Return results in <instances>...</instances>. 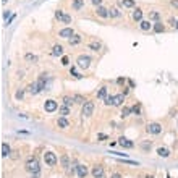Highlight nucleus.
I'll return each mask as SVG.
<instances>
[{
	"instance_id": "nucleus-1",
	"label": "nucleus",
	"mask_w": 178,
	"mask_h": 178,
	"mask_svg": "<svg viewBox=\"0 0 178 178\" xmlns=\"http://www.w3.org/2000/svg\"><path fill=\"white\" fill-rule=\"evenodd\" d=\"M26 170L29 172V173H34V172H41V167H39V160L37 157H29L26 160Z\"/></svg>"
},
{
	"instance_id": "nucleus-2",
	"label": "nucleus",
	"mask_w": 178,
	"mask_h": 178,
	"mask_svg": "<svg viewBox=\"0 0 178 178\" xmlns=\"http://www.w3.org/2000/svg\"><path fill=\"white\" fill-rule=\"evenodd\" d=\"M44 162H45V165H49V167H54V165H57V156L54 152H50V151H47L44 154Z\"/></svg>"
},
{
	"instance_id": "nucleus-3",
	"label": "nucleus",
	"mask_w": 178,
	"mask_h": 178,
	"mask_svg": "<svg viewBox=\"0 0 178 178\" xmlns=\"http://www.w3.org/2000/svg\"><path fill=\"white\" fill-rule=\"evenodd\" d=\"M146 131H147L149 134H159V133H162V125L152 122V123H149L146 126Z\"/></svg>"
},
{
	"instance_id": "nucleus-4",
	"label": "nucleus",
	"mask_w": 178,
	"mask_h": 178,
	"mask_svg": "<svg viewBox=\"0 0 178 178\" xmlns=\"http://www.w3.org/2000/svg\"><path fill=\"white\" fill-rule=\"evenodd\" d=\"M76 63H78L79 68L86 70V68H89V65H91V57L89 55H79L78 60H76Z\"/></svg>"
},
{
	"instance_id": "nucleus-5",
	"label": "nucleus",
	"mask_w": 178,
	"mask_h": 178,
	"mask_svg": "<svg viewBox=\"0 0 178 178\" xmlns=\"http://www.w3.org/2000/svg\"><path fill=\"white\" fill-rule=\"evenodd\" d=\"M93 112H94V102L88 100V102L83 105L81 113H83V117H91V115H93Z\"/></svg>"
},
{
	"instance_id": "nucleus-6",
	"label": "nucleus",
	"mask_w": 178,
	"mask_h": 178,
	"mask_svg": "<svg viewBox=\"0 0 178 178\" xmlns=\"http://www.w3.org/2000/svg\"><path fill=\"white\" fill-rule=\"evenodd\" d=\"M55 18L59 20V21H62V23H65V25H70V23H71V16L66 15V13H63L62 10H57L55 11Z\"/></svg>"
},
{
	"instance_id": "nucleus-7",
	"label": "nucleus",
	"mask_w": 178,
	"mask_h": 178,
	"mask_svg": "<svg viewBox=\"0 0 178 178\" xmlns=\"http://www.w3.org/2000/svg\"><path fill=\"white\" fill-rule=\"evenodd\" d=\"M57 108H59V104H57L55 100H52V99L45 100V104H44V110H45V112L52 113V112H55V110H57Z\"/></svg>"
},
{
	"instance_id": "nucleus-8",
	"label": "nucleus",
	"mask_w": 178,
	"mask_h": 178,
	"mask_svg": "<svg viewBox=\"0 0 178 178\" xmlns=\"http://www.w3.org/2000/svg\"><path fill=\"white\" fill-rule=\"evenodd\" d=\"M73 36H74L73 28H63V29H60V32H59V37H63V39H71Z\"/></svg>"
},
{
	"instance_id": "nucleus-9",
	"label": "nucleus",
	"mask_w": 178,
	"mask_h": 178,
	"mask_svg": "<svg viewBox=\"0 0 178 178\" xmlns=\"http://www.w3.org/2000/svg\"><path fill=\"white\" fill-rule=\"evenodd\" d=\"M45 83H47V73H41L39 74V79H37V86L41 91H47L45 89V86H47Z\"/></svg>"
},
{
	"instance_id": "nucleus-10",
	"label": "nucleus",
	"mask_w": 178,
	"mask_h": 178,
	"mask_svg": "<svg viewBox=\"0 0 178 178\" xmlns=\"http://www.w3.org/2000/svg\"><path fill=\"white\" fill-rule=\"evenodd\" d=\"M26 91L29 94H32V96H36V94H39L41 93V89H39V86H37V83H29L26 86Z\"/></svg>"
},
{
	"instance_id": "nucleus-11",
	"label": "nucleus",
	"mask_w": 178,
	"mask_h": 178,
	"mask_svg": "<svg viewBox=\"0 0 178 178\" xmlns=\"http://www.w3.org/2000/svg\"><path fill=\"white\" fill-rule=\"evenodd\" d=\"M118 144L122 146V147H126V149H131V147H134V142H133V141H130L128 138H123V136L118 139Z\"/></svg>"
},
{
	"instance_id": "nucleus-12",
	"label": "nucleus",
	"mask_w": 178,
	"mask_h": 178,
	"mask_svg": "<svg viewBox=\"0 0 178 178\" xmlns=\"http://www.w3.org/2000/svg\"><path fill=\"white\" fill-rule=\"evenodd\" d=\"M76 173H78L79 178H86V176H88V167L83 165V164H79L76 167Z\"/></svg>"
},
{
	"instance_id": "nucleus-13",
	"label": "nucleus",
	"mask_w": 178,
	"mask_h": 178,
	"mask_svg": "<svg viewBox=\"0 0 178 178\" xmlns=\"http://www.w3.org/2000/svg\"><path fill=\"white\" fill-rule=\"evenodd\" d=\"M152 23H151V20H142L141 23H139V29L141 31H151L152 29Z\"/></svg>"
},
{
	"instance_id": "nucleus-14",
	"label": "nucleus",
	"mask_w": 178,
	"mask_h": 178,
	"mask_svg": "<svg viewBox=\"0 0 178 178\" xmlns=\"http://www.w3.org/2000/svg\"><path fill=\"white\" fill-rule=\"evenodd\" d=\"M91 173H93L94 178H99L104 175V167L102 165H96V167H93V170H91Z\"/></svg>"
},
{
	"instance_id": "nucleus-15",
	"label": "nucleus",
	"mask_w": 178,
	"mask_h": 178,
	"mask_svg": "<svg viewBox=\"0 0 178 178\" xmlns=\"http://www.w3.org/2000/svg\"><path fill=\"white\" fill-rule=\"evenodd\" d=\"M113 97H115V100H113V105H115V107H123L125 94H117V96H113Z\"/></svg>"
},
{
	"instance_id": "nucleus-16",
	"label": "nucleus",
	"mask_w": 178,
	"mask_h": 178,
	"mask_svg": "<svg viewBox=\"0 0 178 178\" xmlns=\"http://www.w3.org/2000/svg\"><path fill=\"white\" fill-rule=\"evenodd\" d=\"M60 164H62V167H63V169H70V167H71V164H70V157H68L66 154H63V156L60 157Z\"/></svg>"
},
{
	"instance_id": "nucleus-17",
	"label": "nucleus",
	"mask_w": 178,
	"mask_h": 178,
	"mask_svg": "<svg viewBox=\"0 0 178 178\" xmlns=\"http://www.w3.org/2000/svg\"><path fill=\"white\" fill-rule=\"evenodd\" d=\"M52 55L54 57H62L63 55V47L60 44H55L54 47H52Z\"/></svg>"
},
{
	"instance_id": "nucleus-18",
	"label": "nucleus",
	"mask_w": 178,
	"mask_h": 178,
	"mask_svg": "<svg viewBox=\"0 0 178 178\" xmlns=\"http://www.w3.org/2000/svg\"><path fill=\"white\" fill-rule=\"evenodd\" d=\"M57 125H59V128L65 130V128H68V126H70V122H68L65 117H60L59 120H57Z\"/></svg>"
},
{
	"instance_id": "nucleus-19",
	"label": "nucleus",
	"mask_w": 178,
	"mask_h": 178,
	"mask_svg": "<svg viewBox=\"0 0 178 178\" xmlns=\"http://www.w3.org/2000/svg\"><path fill=\"white\" fill-rule=\"evenodd\" d=\"M70 112H71L70 107H66V105H60V107H59V115H60V117H65V118H66L68 115H70Z\"/></svg>"
},
{
	"instance_id": "nucleus-20",
	"label": "nucleus",
	"mask_w": 178,
	"mask_h": 178,
	"mask_svg": "<svg viewBox=\"0 0 178 178\" xmlns=\"http://www.w3.org/2000/svg\"><path fill=\"white\" fill-rule=\"evenodd\" d=\"M96 13H97V16H100V18H108V10L104 8V7H97Z\"/></svg>"
},
{
	"instance_id": "nucleus-21",
	"label": "nucleus",
	"mask_w": 178,
	"mask_h": 178,
	"mask_svg": "<svg viewBox=\"0 0 178 178\" xmlns=\"http://www.w3.org/2000/svg\"><path fill=\"white\" fill-rule=\"evenodd\" d=\"M108 16H110V18H120V16H122V11L115 7H112V8H108Z\"/></svg>"
},
{
	"instance_id": "nucleus-22",
	"label": "nucleus",
	"mask_w": 178,
	"mask_h": 178,
	"mask_svg": "<svg viewBox=\"0 0 178 178\" xmlns=\"http://www.w3.org/2000/svg\"><path fill=\"white\" fill-rule=\"evenodd\" d=\"M152 29H154V32H157V34H160V32H164V31H165V26L162 25V21H157V23H154V26H152Z\"/></svg>"
},
{
	"instance_id": "nucleus-23",
	"label": "nucleus",
	"mask_w": 178,
	"mask_h": 178,
	"mask_svg": "<svg viewBox=\"0 0 178 178\" xmlns=\"http://www.w3.org/2000/svg\"><path fill=\"white\" fill-rule=\"evenodd\" d=\"M157 154H159V157H164V159H167L170 156V151L167 147H159L157 149Z\"/></svg>"
},
{
	"instance_id": "nucleus-24",
	"label": "nucleus",
	"mask_w": 178,
	"mask_h": 178,
	"mask_svg": "<svg viewBox=\"0 0 178 178\" xmlns=\"http://www.w3.org/2000/svg\"><path fill=\"white\" fill-rule=\"evenodd\" d=\"M133 20H134V21H139V23L142 21V10H141V8H136V10L133 11Z\"/></svg>"
},
{
	"instance_id": "nucleus-25",
	"label": "nucleus",
	"mask_w": 178,
	"mask_h": 178,
	"mask_svg": "<svg viewBox=\"0 0 178 178\" xmlns=\"http://www.w3.org/2000/svg\"><path fill=\"white\" fill-rule=\"evenodd\" d=\"M71 7H73V10H81L83 7H84V0H73V3H71Z\"/></svg>"
},
{
	"instance_id": "nucleus-26",
	"label": "nucleus",
	"mask_w": 178,
	"mask_h": 178,
	"mask_svg": "<svg viewBox=\"0 0 178 178\" xmlns=\"http://www.w3.org/2000/svg\"><path fill=\"white\" fill-rule=\"evenodd\" d=\"M73 104H74V97L73 96H65V97H63V105L71 107Z\"/></svg>"
},
{
	"instance_id": "nucleus-27",
	"label": "nucleus",
	"mask_w": 178,
	"mask_h": 178,
	"mask_svg": "<svg viewBox=\"0 0 178 178\" xmlns=\"http://www.w3.org/2000/svg\"><path fill=\"white\" fill-rule=\"evenodd\" d=\"M122 7H125V8H133L134 7V0H120L118 2Z\"/></svg>"
},
{
	"instance_id": "nucleus-28",
	"label": "nucleus",
	"mask_w": 178,
	"mask_h": 178,
	"mask_svg": "<svg viewBox=\"0 0 178 178\" xmlns=\"http://www.w3.org/2000/svg\"><path fill=\"white\" fill-rule=\"evenodd\" d=\"M79 42H81V36H79V34H74L71 39H68V44L70 45H78Z\"/></svg>"
},
{
	"instance_id": "nucleus-29",
	"label": "nucleus",
	"mask_w": 178,
	"mask_h": 178,
	"mask_svg": "<svg viewBox=\"0 0 178 178\" xmlns=\"http://www.w3.org/2000/svg\"><path fill=\"white\" fill-rule=\"evenodd\" d=\"M10 146L7 144V142H2V157H8L10 156Z\"/></svg>"
},
{
	"instance_id": "nucleus-30",
	"label": "nucleus",
	"mask_w": 178,
	"mask_h": 178,
	"mask_svg": "<svg viewBox=\"0 0 178 178\" xmlns=\"http://www.w3.org/2000/svg\"><path fill=\"white\" fill-rule=\"evenodd\" d=\"M73 97H74V104H81V105H84L86 102H88V100L84 99V96H81V94H74Z\"/></svg>"
},
{
	"instance_id": "nucleus-31",
	"label": "nucleus",
	"mask_w": 178,
	"mask_h": 178,
	"mask_svg": "<svg viewBox=\"0 0 178 178\" xmlns=\"http://www.w3.org/2000/svg\"><path fill=\"white\" fill-rule=\"evenodd\" d=\"M131 107H128V105H123L122 107V118H126V117H130L131 115Z\"/></svg>"
},
{
	"instance_id": "nucleus-32",
	"label": "nucleus",
	"mask_w": 178,
	"mask_h": 178,
	"mask_svg": "<svg viewBox=\"0 0 178 178\" xmlns=\"http://www.w3.org/2000/svg\"><path fill=\"white\" fill-rule=\"evenodd\" d=\"M25 59H26V62H29V63H37V55H34V54H26L25 55Z\"/></svg>"
},
{
	"instance_id": "nucleus-33",
	"label": "nucleus",
	"mask_w": 178,
	"mask_h": 178,
	"mask_svg": "<svg viewBox=\"0 0 178 178\" xmlns=\"http://www.w3.org/2000/svg\"><path fill=\"white\" fill-rule=\"evenodd\" d=\"M107 96H108V94H107V88H105V86L97 91V97H99V99H105Z\"/></svg>"
},
{
	"instance_id": "nucleus-34",
	"label": "nucleus",
	"mask_w": 178,
	"mask_h": 178,
	"mask_svg": "<svg viewBox=\"0 0 178 178\" xmlns=\"http://www.w3.org/2000/svg\"><path fill=\"white\" fill-rule=\"evenodd\" d=\"M100 47H102V45H100V42H89V49L91 50H94V52H97V50H100Z\"/></svg>"
},
{
	"instance_id": "nucleus-35",
	"label": "nucleus",
	"mask_w": 178,
	"mask_h": 178,
	"mask_svg": "<svg viewBox=\"0 0 178 178\" xmlns=\"http://www.w3.org/2000/svg\"><path fill=\"white\" fill-rule=\"evenodd\" d=\"M149 20H154L157 23L160 20V13H159V11H151V13H149Z\"/></svg>"
},
{
	"instance_id": "nucleus-36",
	"label": "nucleus",
	"mask_w": 178,
	"mask_h": 178,
	"mask_svg": "<svg viewBox=\"0 0 178 178\" xmlns=\"http://www.w3.org/2000/svg\"><path fill=\"white\" fill-rule=\"evenodd\" d=\"M131 112H133L134 115H141V105L139 104H134L133 107H131Z\"/></svg>"
},
{
	"instance_id": "nucleus-37",
	"label": "nucleus",
	"mask_w": 178,
	"mask_h": 178,
	"mask_svg": "<svg viewBox=\"0 0 178 178\" xmlns=\"http://www.w3.org/2000/svg\"><path fill=\"white\" fill-rule=\"evenodd\" d=\"M113 100H115V97H113V96H107L104 99V104L105 105H113Z\"/></svg>"
},
{
	"instance_id": "nucleus-38",
	"label": "nucleus",
	"mask_w": 178,
	"mask_h": 178,
	"mask_svg": "<svg viewBox=\"0 0 178 178\" xmlns=\"http://www.w3.org/2000/svg\"><path fill=\"white\" fill-rule=\"evenodd\" d=\"M25 91H26V89H20V91H16L15 97H16V99H18V100H21L23 97H25Z\"/></svg>"
},
{
	"instance_id": "nucleus-39",
	"label": "nucleus",
	"mask_w": 178,
	"mask_h": 178,
	"mask_svg": "<svg viewBox=\"0 0 178 178\" xmlns=\"http://www.w3.org/2000/svg\"><path fill=\"white\" fill-rule=\"evenodd\" d=\"M70 73L73 74V76H74V78H81V74H79V73H78L76 70H74V68H70Z\"/></svg>"
},
{
	"instance_id": "nucleus-40",
	"label": "nucleus",
	"mask_w": 178,
	"mask_h": 178,
	"mask_svg": "<svg viewBox=\"0 0 178 178\" xmlns=\"http://www.w3.org/2000/svg\"><path fill=\"white\" fill-rule=\"evenodd\" d=\"M68 63H70V60H68V57H62V65H63V66H66Z\"/></svg>"
},
{
	"instance_id": "nucleus-41",
	"label": "nucleus",
	"mask_w": 178,
	"mask_h": 178,
	"mask_svg": "<svg viewBox=\"0 0 178 178\" xmlns=\"http://www.w3.org/2000/svg\"><path fill=\"white\" fill-rule=\"evenodd\" d=\"M142 149H144V151H149V149H151V142H142Z\"/></svg>"
},
{
	"instance_id": "nucleus-42",
	"label": "nucleus",
	"mask_w": 178,
	"mask_h": 178,
	"mask_svg": "<svg viewBox=\"0 0 178 178\" xmlns=\"http://www.w3.org/2000/svg\"><path fill=\"white\" fill-rule=\"evenodd\" d=\"M41 176V172H34V173H31V178H39Z\"/></svg>"
},
{
	"instance_id": "nucleus-43",
	"label": "nucleus",
	"mask_w": 178,
	"mask_h": 178,
	"mask_svg": "<svg viewBox=\"0 0 178 178\" xmlns=\"http://www.w3.org/2000/svg\"><path fill=\"white\" fill-rule=\"evenodd\" d=\"M91 2H93L96 7H100V3H102V0H91Z\"/></svg>"
},
{
	"instance_id": "nucleus-44",
	"label": "nucleus",
	"mask_w": 178,
	"mask_h": 178,
	"mask_svg": "<svg viewBox=\"0 0 178 178\" xmlns=\"http://www.w3.org/2000/svg\"><path fill=\"white\" fill-rule=\"evenodd\" d=\"M172 7H175V8H178V0H172Z\"/></svg>"
},
{
	"instance_id": "nucleus-45",
	"label": "nucleus",
	"mask_w": 178,
	"mask_h": 178,
	"mask_svg": "<svg viewBox=\"0 0 178 178\" xmlns=\"http://www.w3.org/2000/svg\"><path fill=\"white\" fill-rule=\"evenodd\" d=\"M117 83H118V84H123V83H125V78H118Z\"/></svg>"
},
{
	"instance_id": "nucleus-46",
	"label": "nucleus",
	"mask_w": 178,
	"mask_h": 178,
	"mask_svg": "<svg viewBox=\"0 0 178 178\" xmlns=\"http://www.w3.org/2000/svg\"><path fill=\"white\" fill-rule=\"evenodd\" d=\"M8 16H10V11L7 10V11H5V13H3V18H5V20H7V18H8Z\"/></svg>"
},
{
	"instance_id": "nucleus-47",
	"label": "nucleus",
	"mask_w": 178,
	"mask_h": 178,
	"mask_svg": "<svg viewBox=\"0 0 178 178\" xmlns=\"http://www.w3.org/2000/svg\"><path fill=\"white\" fill-rule=\"evenodd\" d=\"M110 178H122V175H120V173H113Z\"/></svg>"
},
{
	"instance_id": "nucleus-48",
	"label": "nucleus",
	"mask_w": 178,
	"mask_h": 178,
	"mask_svg": "<svg viewBox=\"0 0 178 178\" xmlns=\"http://www.w3.org/2000/svg\"><path fill=\"white\" fill-rule=\"evenodd\" d=\"M7 2H8V0H2V3H3V5H5V3H7Z\"/></svg>"
},
{
	"instance_id": "nucleus-49",
	"label": "nucleus",
	"mask_w": 178,
	"mask_h": 178,
	"mask_svg": "<svg viewBox=\"0 0 178 178\" xmlns=\"http://www.w3.org/2000/svg\"><path fill=\"white\" fill-rule=\"evenodd\" d=\"M175 29H178V21H176V25H175Z\"/></svg>"
},
{
	"instance_id": "nucleus-50",
	"label": "nucleus",
	"mask_w": 178,
	"mask_h": 178,
	"mask_svg": "<svg viewBox=\"0 0 178 178\" xmlns=\"http://www.w3.org/2000/svg\"><path fill=\"white\" fill-rule=\"evenodd\" d=\"M146 178H154V176H152V175H147V176H146Z\"/></svg>"
},
{
	"instance_id": "nucleus-51",
	"label": "nucleus",
	"mask_w": 178,
	"mask_h": 178,
	"mask_svg": "<svg viewBox=\"0 0 178 178\" xmlns=\"http://www.w3.org/2000/svg\"><path fill=\"white\" fill-rule=\"evenodd\" d=\"M99 178H105V175H102V176H99Z\"/></svg>"
}]
</instances>
